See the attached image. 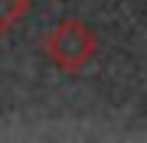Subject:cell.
<instances>
[{"instance_id": "6da1fadb", "label": "cell", "mask_w": 147, "mask_h": 143, "mask_svg": "<svg viewBox=\"0 0 147 143\" xmlns=\"http://www.w3.org/2000/svg\"><path fill=\"white\" fill-rule=\"evenodd\" d=\"M46 52L62 72H82L98 52V39L82 20H62L46 36Z\"/></svg>"}, {"instance_id": "7a4b0ae2", "label": "cell", "mask_w": 147, "mask_h": 143, "mask_svg": "<svg viewBox=\"0 0 147 143\" xmlns=\"http://www.w3.org/2000/svg\"><path fill=\"white\" fill-rule=\"evenodd\" d=\"M26 10H30V0H0V33H7Z\"/></svg>"}]
</instances>
